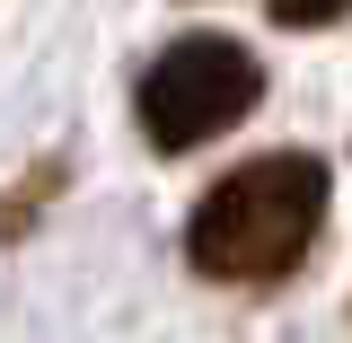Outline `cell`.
Returning a JSON list of instances; mask_svg holds the SVG:
<instances>
[{
    "mask_svg": "<svg viewBox=\"0 0 352 343\" xmlns=\"http://www.w3.org/2000/svg\"><path fill=\"white\" fill-rule=\"evenodd\" d=\"M352 18V0H273V27H335Z\"/></svg>",
    "mask_w": 352,
    "mask_h": 343,
    "instance_id": "3957f363",
    "label": "cell"
},
{
    "mask_svg": "<svg viewBox=\"0 0 352 343\" xmlns=\"http://www.w3.org/2000/svg\"><path fill=\"white\" fill-rule=\"evenodd\" d=\"M264 97V62L247 53L238 36H176L150 71H141V88H132V115H141V141L159 150V159H185V150H203V141H220L229 124H247Z\"/></svg>",
    "mask_w": 352,
    "mask_h": 343,
    "instance_id": "7a4b0ae2",
    "label": "cell"
},
{
    "mask_svg": "<svg viewBox=\"0 0 352 343\" xmlns=\"http://www.w3.org/2000/svg\"><path fill=\"white\" fill-rule=\"evenodd\" d=\"M326 203H335V176H326L317 150L238 159L185 220V264L203 282H229V291H273L308 264L317 229H326Z\"/></svg>",
    "mask_w": 352,
    "mask_h": 343,
    "instance_id": "6da1fadb",
    "label": "cell"
}]
</instances>
